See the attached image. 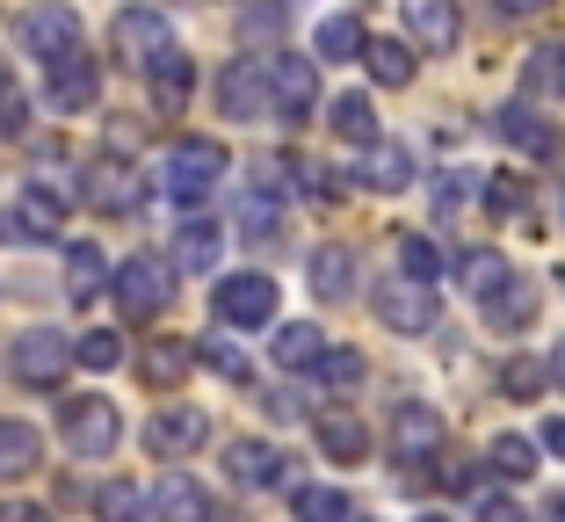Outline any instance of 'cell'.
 <instances>
[{
  "instance_id": "3957f363",
  "label": "cell",
  "mask_w": 565,
  "mask_h": 522,
  "mask_svg": "<svg viewBox=\"0 0 565 522\" xmlns=\"http://www.w3.org/2000/svg\"><path fill=\"white\" fill-rule=\"evenodd\" d=\"M66 450L73 457H109L124 443V414L109 400H95V392H87V400H66Z\"/></svg>"
},
{
  "instance_id": "1f68e13d",
  "label": "cell",
  "mask_w": 565,
  "mask_h": 522,
  "mask_svg": "<svg viewBox=\"0 0 565 522\" xmlns=\"http://www.w3.org/2000/svg\"><path fill=\"white\" fill-rule=\"evenodd\" d=\"M217 254H225V233H217L211 219H189L182 233H174V262H182V269H217Z\"/></svg>"
},
{
  "instance_id": "484cf974",
  "label": "cell",
  "mask_w": 565,
  "mask_h": 522,
  "mask_svg": "<svg viewBox=\"0 0 565 522\" xmlns=\"http://www.w3.org/2000/svg\"><path fill=\"white\" fill-rule=\"evenodd\" d=\"M225 472H233V487H282V457L268 443H233L225 450Z\"/></svg>"
},
{
  "instance_id": "ba28073f",
  "label": "cell",
  "mask_w": 565,
  "mask_h": 522,
  "mask_svg": "<svg viewBox=\"0 0 565 522\" xmlns=\"http://www.w3.org/2000/svg\"><path fill=\"white\" fill-rule=\"evenodd\" d=\"M211 305H217V320H225V327H268V320H276V276H262V269L225 276Z\"/></svg>"
},
{
  "instance_id": "5b68a950",
  "label": "cell",
  "mask_w": 565,
  "mask_h": 522,
  "mask_svg": "<svg viewBox=\"0 0 565 522\" xmlns=\"http://www.w3.org/2000/svg\"><path fill=\"white\" fill-rule=\"evenodd\" d=\"M109 44H117V58L124 66H138L146 73L160 51H174V22L160 15V8H124L117 15V30H109Z\"/></svg>"
},
{
  "instance_id": "7a4b0ae2",
  "label": "cell",
  "mask_w": 565,
  "mask_h": 522,
  "mask_svg": "<svg viewBox=\"0 0 565 522\" xmlns=\"http://www.w3.org/2000/svg\"><path fill=\"white\" fill-rule=\"evenodd\" d=\"M109 290H117V305L131 312V320H152V312L174 298V269H167L160 254H131V262L109 276Z\"/></svg>"
},
{
  "instance_id": "2e32d148",
  "label": "cell",
  "mask_w": 565,
  "mask_h": 522,
  "mask_svg": "<svg viewBox=\"0 0 565 522\" xmlns=\"http://www.w3.org/2000/svg\"><path fill=\"white\" fill-rule=\"evenodd\" d=\"M399 15H406V36L420 51H457V36H465L457 0H399Z\"/></svg>"
},
{
  "instance_id": "b9f144b4",
  "label": "cell",
  "mask_w": 565,
  "mask_h": 522,
  "mask_svg": "<svg viewBox=\"0 0 565 522\" xmlns=\"http://www.w3.org/2000/svg\"><path fill=\"white\" fill-rule=\"evenodd\" d=\"M22 131H30V102H22L15 73L0 66V138H22Z\"/></svg>"
},
{
  "instance_id": "cb8c5ba5",
  "label": "cell",
  "mask_w": 565,
  "mask_h": 522,
  "mask_svg": "<svg viewBox=\"0 0 565 522\" xmlns=\"http://www.w3.org/2000/svg\"><path fill=\"white\" fill-rule=\"evenodd\" d=\"M44 465V436L30 422H0V479H30Z\"/></svg>"
},
{
  "instance_id": "f5cc1de1",
  "label": "cell",
  "mask_w": 565,
  "mask_h": 522,
  "mask_svg": "<svg viewBox=\"0 0 565 522\" xmlns=\"http://www.w3.org/2000/svg\"><path fill=\"white\" fill-rule=\"evenodd\" d=\"M544 522H565V493H558V501H551V515Z\"/></svg>"
},
{
  "instance_id": "ee69618b",
  "label": "cell",
  "mask_w": 565,
  "mask_h": 522,
  "mask_svg": "<svg viewBox=\"0 0 565 522\" xmlns=\"http://www.w3.org/2000/svg\"><path fill=\"white\" fill-rule=\"evenodd\" d=\"M196 349H203V363H211L217 377H247V355H239L233 341H196Z\"/></svg>"
},
{
  "instance_id": "5bb4252c",
  "label": "cell",
  "mask_w": 565,
  "mask_h": 522,
  "mask_svg": "<svg viewBox=\"0 0 565 522\" xmlns=\"http://www.w3.org/2000/svg\"><path fill=\"white\" fill-rule=\"evenodd\" d=\"M203 436H211L203 406H160V414L146 422V450L152 457H189V450H203Z\"/></svg>"
},
{
  "instance_id": "30bf717a",
  "label": "cell",
  "mask_w": 565,
  "mask_h": 522,
  "mask_svg": "<svg viewBox=\"0 0 565 522\" xmlns=\"http://www.w3.org/2000/svg\"><path fill=\"white\" fill-rule=\"evenodd\" d=\"M66 211H73V189L51 182V174H30V182H22V196H15V225L30 239H58Z\"/></svg>"
},
{
  "instance_id": "f1b7e54d",
  "label": "cell",
  "mask_w": 565,
  "mask_h": 522,
  "mask_svg": "<svg viewBox=\"0 0 565 522\" xmlns=\"http://www.w3.org/2000/svg\"><path fill=\"white\" fill-rule=\"evenodd\" d=\"M333 131L349 138V146H377V102L363 95V87H355V95H333Z\"/></svg>"
},
{
  "instance_id": "8fae6325",
  "label": "cell",
  "mask_w": 565,
  "mask_h": 522,
  "mask_svg": "<svg viewBox=\"0 0 565 522\" xmlns=\"http://www.w3.org/2000/svg\"><path fill=\"white\" fill-rule=\"evenodd\" d=\"M217 109L233 124H262L268 117V73L262 58H233V66L217 73Z\"/></svg>"
},
{
  "instance_id": "d4e9b609",
  "label": "cell",
  "mask_w": 565,
  "mask_h": 522,
  "mask_svg": "<svg viewBox=\"0 0 565 522\" xmlns=\"http://www.w3.org/2000/svg\"><path fill=\"white\" fill-rule=\"evenodd\" d=\"M102 290H109V262H102V247H66V298L73 305H95Z\"/></svg>"
},
{
  "instance_id": "44dd1931",
  "label": "cell",
  "mask_w": 565,
  "mask_h": 522,
  "mask_svg": "<svg viewBox=\"0 0 565 522\" xmlns=\"http://www.w3.org/2000/svg\"><path fill=\"white\" fill-rule=\"evenodd\" d=\"M406 182H414V152H406V146H392V138L363 146V189H377V196H399Z\"/></svg>"
},
{
  "instance_id": "6da1fadb",
  "label": "cell",
  "mask_w": 565,
  "mask_h": 522,
  "mask_svg": "<svg viewBox=\"0 0 565 522\" xmlns=\"http://www.w3.org/2000/svg\"><path fill=\"white\" fill-rule=\"evenodd\" d=\"M233 168V152L217 146V138H174L167 146V196L174 203H203Z\"/></svg>"
},
{
  "instance_id": "db71d44e",
  "label": "cell",
  "mask_w": 565,
  "mask_h": 522,
  "mask_svg": "<svg viewBox=\"0 0 565 522\" xmlns=\"http://www.w3.org/2000/svg\"><path fill=\"white\" fill-rule=\"evenodd\" d=\"M420 522H449V515H420Z\"/></svg>"
},
{
  "instance_id": "f6af8a7d",
  "label": "cell",
  "mask_w": 565,
  "mask_h": 522,
  "mask_svg": "<svg viewBox=\"0 0 565 522\" xmlns=\"http://www.w3.org/2000/svg\"><path fill=\"white\" fill-rule=\"evenodd\" d=\"M239 30H247V36H276L282 30V8H247V15H239Z\"/></svg>"
},
{
  "instance_id": "f35d334b",
  "label": "cell",
  "mask_w": 565,
  "mask_h": 522,
  "mask_svg": "<svg viewBox=\"0 0 565 522\" xmlns=\"http://www.w3.org/2000/svg\"><path fill=\"white\" fill-rule=\"evenodd\" d=\"M457 276H465V290H471V298H486V290H500L515 269H508L500 254H486V247H479V254H465V262H457Z\"/></svg>"
},
{
  "instance_id": "8992f818",
  "label": "cell",
  "mask_w": 565,
  "mask_h": 522,
  "mask_svg": "<svg viewBox=\"0 0 565 522\" xmlns=\"http://www.w3.org/2000/svg\"><path fill=\"white\" fill-rule=\"evenodd\" d=\"M81 196L95 203L102 219H131L138 203H146V174H138L131 160H95L87 182H81Z\"/></svg>"
},
{
  "instance_id": "4fadbf2b",
  "label": "cell",
  "mask_w": 565,
  "mask_h": 522,
  "mask_svg": "<svg viewBox=\"0 0 565 522\" xmlns=\"http://www.w3.org/2000/svg\"><path fill=\"white\" fill-rule=\"evenodd\" d=\"M44 95H51V109H58V117H81V109H95V95H102V73H95V58H81V51H66V58H51V81H44Z\"/></svg>"
},
{
  "instance_id": "74e56055",
  "label": "cell",
  "mask_w": 565,
  "mask_h": 522,
  "mask_svg": "<svg viewBox=\"0 0 565 522\" xmlns=\"http://www.w3.org/2000/svg\"><path fill=\"white\" fill-rule=\"evenodd\" d=\"M544 385H551L544 355H508V363H500V392H508V400H536Z\"/></svg>"
},
{
  "instance_id": "11a10c76",
  "label": "cell",
  "mask_w": 565,
  "mask_h": 522,
  "mask_svg": "<svg viewBox=\"0 0 565 522\" xmlns=\"http://www.w3.org/2000/svg\"><path fill=\"white\" fill-rule=\"evenodd\" d=\"M558 211H565V189H558Z\"/></svg>"
},
{
  "instance_id": "7bdbcfd3",
  "label": "cell",
  "mask_w": 565,
  "mask_h": 522,
  "mask_svg": "<svg viewBox=\"0 0 565 522\" xmlns=\"http://www.w3.org/2000/svg\"><path fill=\"white\" fill-rule=\"evenodd\" d=\"M319 377H327V385H363V355H355V349H333V341H327Z\"/></svg>"
},
{
  "instance_id": "d6a6232c",
  "label": "cell",
  "mask_w": 565,
  "mask_h": 522,
  "mask_svg": "<svg viewBox=\"0 0 565 522\" xmlns=\"http://www.w3.org/2000/svg\"><path fill=\"white\" fill-rule=\"evenodd\" d=\"M312 290L319 298H355V254L349 247H319L312 254Z\"/></svg>"
},
{
  "instance_id": "52a82bcc",
  "label": "cell",
  "mask_w": 565,
  "mask_h": 522,
  "mask_svg": "<svg viewBox=\"0 0 565 522\" xmlns=\"http://www.w3.org/2000/svg\"><path fill=\"white\" fill-rule=\"evenodd\" d=\"M268 109H276L282 124H305L319 102V66L312 58H268Z\"/></svg>"
},
{
  "instance_id": "4dcf8cb0",
  "label": "cell",
  "mask_w": 565,
  "mask_h": 522,
  "mask_svg": "<svg viewBox=\"0 0 565 522\" xmlns=\"http://www.w3.org/2000/svg\"><path fill=\"white\" fill-rule=\"evenodd\" d=\"M363 66L377 87H414V44H392V36H377V44H363Z\"/></svg>"
},
{
  "instance_id": "816d5d0a",
  "label": "cell",
  "mask_w": 565,
  "mask_h": 522,
  "mask_svg": "<svg viewBox=\"0 0 565 522\" xmlns=\"http://www.w3.org/2000/svg\"><path fill=\"white\" fill-rule=\"evenodd\" d=\"M544 450H551V457H565V422H551V428H544Z\"/></svg>"
},
{
  "instance_id": "ac0fdd59",
  "label": "cell",
  "mask_w": 565,
  "mask_h": 522,
  "mask_svg": "<svg viewBox=\"0 0 565 522\" xmlns=\"http://www.w3.org/2000/svg\"><path fill=\"white\" fill-rule=\"evenodd\" d=\"M146 508H152V522H211V493H203L189 472H167Z\"/></svg>"
},
{
  "instance_id": "d6986e66",
  "label": "cell",
  "mask_w": 565,
  "mask_h": 522,
  "mask_svg": "<svg viewBox=\"0 0 565 522\" xmlns=\"http://www.w3.org/2000/svg\"><path fill=\"white\" fill-rule=\"evenodd\" d=\"M486 327H500V334H515V327H530L536 320V284L530 276H508L500 290H486Z\"/></svg>"
},
{
  "instance_id": "ab89813d",
  "label": "cell",
  "mask_w": 565,
  "mask_h": 522,
  "mask_svg": "<svg viewBox=\"0 0 565 522\" xmlns=\"http://www.w3.org/2000/svg\"><path fill=\"white\" fill-rule=\"evenodd\" d=\"M73 363H87V371H117V363H124V334L95 327L87 341H73Z\"/></svg>"
},
{
  "instance_id": "277c9868",
  "label": "cell",
  "mask_w": 565,
  "mask_h": 522,
  "mask_svg": "<svg viewBox=\"0 0 565 522\" xmlns=\"http://www.w3.org/2000/svg\"><path fill=\"white\" fill-rule=\"evenodd\" d=\"M377 320L392 327V334H428V327L443 320V290H435V284H414V276L377 284Z\"/></svg>"
},
{
  "instance_id": "7402d4cb",
  "label": "cell",
  "mask_w": 565,
  "mask_h": 522,
  "mask_svg": "<svg viewBox=\"0 0 565 522\" xmlns=\"http://www.w3.org/2000/svg\"><path fill=\"white\" fill-rule=\"evenodd\" d=\"M146 73H152V102H160L167 117H174V109L189 102V87H196V66H189V51H182V44L160 51V58H152Z\"/></svg>"
},
{
  "instance_id": "e575fe53",
  "label": "cell",
  "mask_w": 565,
  "mask_h": 522,
  "mask_svg": "<svg viewBox=\"0 0 565 522\" xmlns=\"http://www.w3.org/2000/svg\"><path fill=\"white\" fill-rule=\"evenodd\" d=\"M95 515L102 522H146L152 508H146V487H131V479H109V487L95 493Z\"/></svg>"
},
{
  "instance_id": "8d00e7d4",
  "label": "cell",
  "mask_w": 565,
  "mask_h": 522,
  "mask_svg": "<svg viewBox=\"0 0 565 522\" xmlns=\"http://www.w3.org/2000/svg\"><path fill=\"white\" fill-rule=\"evenodd\" d=\"M486 465H493L500 479H530V472H536V443H530V436H493Z\"/></svg>"
},
{
  "instance_id": "83f0119b",
  "label": "cell",
  "mask_w": 565,
  "mask_h": 522,
  "mask_svg": "<svg viewBox=\"0 0 565 522\" xmlns=\"http://www.w3.org/2000/svg\"><path fill=\"white\" fill-rule=\"evenodd\" d=\"M319 355H327V334H319L312 320L276 327V363H282V371H319Z\"/></svg>"
},
{
  "instance_id": "f546056e",
  "label": "cell",
  "mask_w": 565,
  "mask_h": 522,
  "mask_svg": "<svg viewBox=\"0 0 565 522\" xmlns=\"http://www.w3.org/2000/svg\"><path fill=\"white\" fill-rule=\"evenodd\" d=\"M312 58L319 66H341V58H363V22L355 15H327L312 36Z\"/></svg>"
},
{
  "instance_id": "7c38bea8",
  "label": "cell",
  "mask_w": 565,
  "mask_h": 522,
  "mask_svg": "<svg viewBox=\"0 0 565 522\" xmlns=\"http://www.w3.org/2000/svg\"><path fill=\"white\" fill-rule=\"evenodd\" d=\"M73 363V341H58L51 327H30V334L15 341V355H8V371L22 377V385H58Z\"/></svg>"
},
{
  "instance_id": "681fc988",
  "label": "cell",
  "mask_w": 565,
  "mask_h": 522,
  "mask_svg": "<svg viewBox=\"0 0 565 522\" xmlns=\"http://www.w3.org/2000/svg\"><path fill=\"white\" fill-rule=\"evenodd\" d=\"M551 0H500V15H544Z\"/></svg>"
},
{
  "instance_id": "bcb514c9",
  "label": "cell",
  "mask_w": 565,
  "mask_h": 522,
  "mask_svg": "<svg viewBox=\"0 0 565 522\" xmlns=\"http://www.w3.org/2000/svg\"><path fill=\"white\" fill-rule=\"evenodd\" d=\"M268 422H298V414H305V406H298V392H268Z\"/></svg>"
},
{
  "instance_id": "e0dca14e",
  "label": "cell",
  "mask_w": 565,
  "mask_h": 522,
  "mask_svg": "<svg viewBox=\"0 0 565 522\" xmlns=\"http://www.w3.org/2000/svg\"><path fill=\"white\" fill-rule=\"evenodd\" d=\"M493 131L508 138V146H522L530 160H551V152H558V124H551L536 102H508V109H493Z\"/></svg>"
},
{
  "instance_id": "d590c367",
  "label": "cell",
  "mask_w": 565,
  "mask_h": 522,
  "mask_svg": "<svg viewBox=\"0 0 565 522\" xmlns=\"http://www.w3.org/2000/svg\"><path fill=\"white\" fill-rule=\"evenodd\" d=\"M522 81H530V95H565V44H536Z\"/></svg>"
},
{
  "instance_id": "c3c4849f",
  "label": "cell",
  "mask_w": 565,
  "mask_h": 522,
  "mask_svg": "<svg viewBox=\"0 0 565 522\" xmlns=\"http://www.w3.org/2000/svg\"><path fill=\"white\" fill-rule=\"evenodd\" d=\"M479 522H530V515H522L515 501H486V508H479Z\"/></svg>"
},
{
  "instance_id": "7dc6e473",
  "label": "cell",
  "mask_w": 565,
  "mask_h": 522,
  "mask_svg": "<svg viewBox=\"0 0 565 522\" xmlns=\"http://www.w3.org/2000/svg\"><path fill=\"white\" fill-rule=\"evenodd\" d=\"M0 522H51L44 508H30V501H0Z\"/></svg>"
},
{
  "instance_id": "60d3db41",
  "label": "cell",
  "mask_w": 565,
  "mask_h": 522,
  "mask_svg": "<svg viewBox=\"0 0 565 522\" xmlns=\"http://www.w3.org/2000/svg\"><path fill=\"white\" fill-rule=\"evenodd\" d=\"M399 262H406V276H414V284H435V276H443V247H435V239H420V233L399 239Z\"/></svg>"
},
{
  "instance_id": "ffe728a7",
  "label": "cell",
  "mask_w": 565,
  "mask_h": 522,
  "mask_svg": "<svg viewBox=\"0 0 565 522\" xmlns=\"http://www.w3.org/2000/svg\"><path fill=\"white\" fill-rule=\"evenodd\" d=\"M319 450H327L333 465H363L370 457V428L355 422L349 406H327V414H319Z\"/></svg>"
},
{
  "instance_id": "9a60e30c",
  "label": "cell",
  "mask_w": 565,
  "mask_h": 522,
  "mask_svg": "<svg viewBox=\"0 0 565 522\" xmlns=\"http://www.w3.org/2000/svg\"><path fill=\"white\" fill-rule=\"evenodd\" d=\"M435 450H443V414L406 400L399 414H392V457H399V465H428Z\"/></svg>"
},
{
  "instance_id": "603a6c76",
  "label": "cell",
  "mask_w": 565,
  "mask_h": 522,
  "mask_svg": "<svg viewBox=\"0 0 565 522\" xmlns=\"http://www.w3.org/2000/svg\"><path fill=\"white\" fill-rule=\"evenodd\" d=\"M233 225H239L247 239H276V233H282V196H276V182H254L247 196L233 203Z\"/></svg>"
},
{
  "instance_id": "836d02e7",
  "label": "cell",
  "mask_w": 565,
  "mask_h": 522,
  "mask_svg": "<svg viewBox=\"0 0 565 522\" xmlns=\"http://www.w3.org/2000/svg\"><path fill=\"white\" fill-rule=\"evenodd\" d=\"M290 515L298 522H355V508H349L341 487H298L290 493Z\"/></svg>"
},
{
  "instance_id": "4316f807",
  "label": "cell",
  "mask_w": 565,
  "mask_h": 522,
  "mask_svg": "<svg viewBox=\"0 0 565 522\" xmlns=\"http://www.w3.org/2000/svg\"><path fill=\"white\" fill-rule=\"evenodd\" d=\"M138 371H146V385L174 392V385H182L189 371H196V341H152V349H146V363H138Z\"/></svg>"
},
{
  "instance_id": "9c48e42d",
  "label": "cell",
  "mask_w": 565,
  "mask_h": 522,
  "mask_svg": "<svg viewBox=\"0 0 565 522\" xmlns=\"http://www.w3.org/2000/svg\"><path fill=\"white\" fill-rule=\"evenodd\" d=\"M22 44H30V58H66V51H81V15H73L66 0H36L30 15H22Z\"/></svg>"
},
{
  "instance_id": "f907efd6",
  "label": "cell",
  "mask_w": 565,
  "mask_h": 522,
  "mask_svg": "<svg viewBox=\"0 0 565 522\" xmlns=\"http://www.w3.org/2000/svg\"><path fill=\"white\" fill-rule=\"evenodd\" d=\"M544 377H551V385H565V341H558V349L544 355Z\"/></svg>"
}]
</instances>
